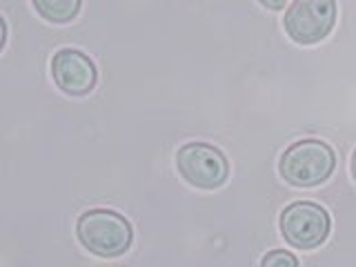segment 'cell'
Segmentation results:
<instances>
[{
  "label": "cell",
  "mask_w": 356,
  "mask_h": 267,
  "mask_svg": "<svg viewBox=\"0 0 356 267\" xmlns=\"http://www.w3.org/2000/svg\"><path fill=\"white\" fill-rule=\"evenodd\" d=\"M76 236L98 259H118L131 248L134 229L129 220L111 209H89L76 222Z\"/></svg>",
  "instance_id": "1"
},
{
  "label": "cell",
  "mask_w": 356,
  "mask_h": 267,
  "mask_svg": "<svg viewBox=\"0 0 356 267\" xmlns=\"http://www.w3.org/2000/svg\"><path fill=\"white\" fill-rule=\"evenodd\" d=\"M337 170V154L327 143L316 138L298 140L283 152L278 172L283 181L292 187H316L323 185Z\"/></svg>",
  "instance_id": "2"
},
{
  "label": "cell",
  "mask_w": 356,
  "mask_h": 267,
  "mask_svg": "<svg viewBox=\"0 0 356 267\" xmlns=\"http://www.w3.org/2000/svg\"><path fill=\"white\" fill-rule=\"evenodd\" d=\"M281 234L296 250H316L327 241L332 220L327 209L314 200H296L281 211Z\"/></svg>",
  "instance_id": "3"
},
{
  "label": "cell",
  "mask_w": 356,
  "mask_h": 267,
  "mask_svg": "<svg viewBox=\"0 0 356 267\" xmlns=\"http://www.w3.org/2000/svg\"><path fill=\"white\" fill-rule=\"evenodd\" d=\"M283 25L296 44L325 40L337 25V0H294L285 11Z\"/></svg>",
  "instance_id": "4"
},
{
  "label": "cell",
  "mask_w": 356,
  "mask_h": 267,
  "mask_svg": "<svg viewBox=\"0 0 356 267\" xmlns=\"http://www.w3.org/2000/svg\"><path fill=\"white\" fill-rule=\"evenodd\" d=\"M176 167L185 181L198 189H218L229 178V163L218 147L187 143L176 154Z\"/></svg>",
  "instance_id": "5"
},
{
  "label": "cell",
  "mask_w": 356,
  "mask_h": 267,
  "mask_svg": "<svg viewBox=\"0 0 356 267\" xmlns=\"http://www.w3.org/2000/svg\"><path fill=\"white\" fill-rule=\"evenodd\" d=\"M51 78L67 96H87L96 87L98 72L94 60L78 49H60L51 58Z\"/></svg>",
  "instance_id": "6"
},
{
  "label": "cell",
  "mask_w": 356,
  "mask_h": 267,
  "mask_svg": "<svg viewBox=\"0 0 356 267\" xmlns=\"http://www.w3.org/2000/svg\"><path fill=\"white\" fill-rule=\"evenodd\" d=\"M38 16L54 25H65L78 16L83 0H31Z\"/></svg>",
  "instance_id": "7"
},
{
  "label": "cell",
  "mask_w": 356,
  "mask_h": 267,
  "mask_svg": "<svg viewBox=\"0 0 356 267\" xmlns=\"http://www.w3.org/2000/svg\"><path fill=\"white\" fill-rule=\"evenodd\" d=\"M261 267H298V259L287 250H272L261 259Z\"/></svg>",
  "instance_id": "8"
},
{
  "label": "cell",
  "mask_w": 356,
  "mask_h": 267,
  "mask_svg": "<svg viewBox=\"0 0 356 267\" xmlns=\"http://www.w3.org/2000/svg\"><path fill=\"white\" fill-rule=\"evenodd\" d=\"M259 3L265 7V9H272V11H278V9H285L289 0H259Z\"/></svg>",
  "instance_id": "9"
},
{
  "label": "cell",
  "mask_w": 356,
  "mask_h": 267,
  "mask_svg": "<svg viewBox=\"0 0 356 267\" xmlns=\"http://www.w3.org/2000/svg\"><path fill=\"white\" fill-rule=\"evenodd\" d=\"M5 40H7V25H5L3 16H0V51L5 47Z\"/></svg>",
  "instance_id": "10"
},
{
  "label": "cell",
  "mask_w": 356,
  "mask_h": 267,
  "mask_svg": "<svg viewBox=\"0 0 356 267\" xmlns=\"http://www.w3.org/2000/svg\"><path fill=\"white\" fill-rule=\"evenodd\" d=\"M352 178H354V183H356V149L352 154Z\"/></svg>",
  "instance_id": "11"
}]
</instances>
